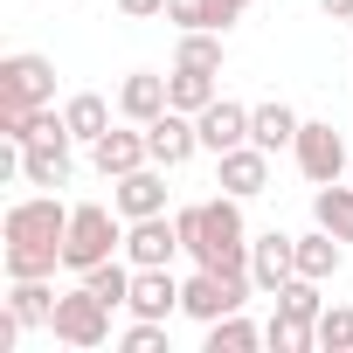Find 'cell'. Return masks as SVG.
I'll list each match as a JSON object with an SVG mask.
<instances>
[{
	"label": "cell",
	"instance_id": "3",
	"mask_svg": "<svg viewBox=\"0 0 353 353\" xmlns=\"http://www.w3.org/2000/svg\"><path fill=\"white\" fill-rule=\"evenodd\" d=\"M125 250V215L118 208H104V201H77L70 208V236H63V270H90V263H104V256H118Z\"/></svg>",
	"mask_w": 353,
	"mask_h": 353
},
{
	"label": "cell",
	"instance_id": "10",
	"mask_svg": "<svg viewBox=\"0 0 353 353\" xmlns=\"http://www.w3.org/2000/svg\"><path fill=\"white\" fill-rule=\"evenodd\" d=\"M250 277H256V291H263V298H277V284H291V277H298V236H284V229L250 236Z\"/></svg>",
	"mask_w": 353,
	"mask_h": 353
},
{
	"label": "cell",
	"instance_id": "12",
	"mask_svg": "<svg viewBox=\"0 0 353 353\" xmlns=\"http://www.w3.org/2000/svg\"><path fill=\"white\" fill-rule=\"evenodd\" d=\"M125 312H132V319H173V312H181V277H173V263H152V270L132 263V298H125Z\"/></svg>",
	"mask_w": 353,
	"mask_h": 353
},
{
	"label": "cell",
	"instance_id": "33",
	"mask_svg": "<svg viewBox=\"0 0 353 353\" xmlns=\"http://www.w3.org/2000/svg\"><path fill=\"white\" fill-rule=\"evenodd\" d=\"M319 14L325 21H353V0H319Z\"/></svg>",
	"mask_w": 353,
	"mask_h": 353
},
{
	"label": "cell",
	"instance_id": "2",
	"mask_svg": "<svg viewBox=\"0 0 353 353\" xmlns=\"http://www.w3.org/2000/svg\"><path fill=\"white\" fill-rule=\"evenodd\" d=\"M173 222H181V243H188V256L201 270H250V229H243V201L236 194L194 201Z\"/></svg>",
	"mask_w": 353,
	"mask_h": 353
},
{
	"label": "cell",
	"instance_id": "16",
	"mask_svg": "<svg viewBox=\"0 0 353 353\" xmlns=\"http://www.w3.org/2000/svg\"><path fill=\"white\" fill-rule=\"evenodd\" d=\"M201 152H229V145H250V104H236V97H215L201 118Z\"/></svg>",
	"mask_w": 353,
	"mask_h": 353
},
{
	"label": "cell",
	"instance_id": "34",
	"mask_svg": "<svg viewBox=\"0 0 353 353\" xmlns=\"http://www.w3.org/2000/svg\"><path fill=\"white\" fill-rule=\"evenodd\" d=\"M236 8H250V0H236Z\"/></svg>",
	"mask_w": 353,
	"mask_h": 353
},
{
	"label": "cell",
	"instance_id": "20",
	"mask_svg": "<svg viewBox=\"0 0 353 353\" xmlns=\"http://www.w3.org/2000/svg\"><path fill=\"white\" fill-rule=\"evenodd\" d=\"M166 97H173V111H188V118H201L222 90H215V70H181L173 63V77H166Z\"/></svg>",
	"mask_w": 353,
	"mask_h": 353
},
{
	"label": "cell",
	"instance_id": "35",
	"mask_svg": "<svg viewBox=\"0 0 353 353\" xmlns=\"http://www.w3.org/2000/svg\"><path fill=\"white\" fill-rule=\"evenodd\" d=\"M346 28H353V21H346Z\"/></svg>",
	"mask_w": 353,
	"mask_h": 353
},
{
	"label": "cell",
	"instance_id": "8",
	"mask_svg": "<svg viewBox=\"0 0 353 353\" xmlns=\"http://www.w3.org/2000/svg\"><path fill=\"white\" fill-rule=\"evenodd\" d=\"M215 188L236 194V201H256V194L270 188V152H263V145H229V152H215Z\"/></svg>",
	"mask_w": 353,
	"mask_h": 353
},
{
	"label": "cell",
	"instance_id": "18",
	"mask_svg": "<svg viewBox=\"0 0 353 353\" xmlns=\"http://www.w3.org/2000/svg\"><path fill=\"white\" fill-rule=\"evenodd\" d=\"M298 111L284 104V97H270V104H256L250 111V145H263V152H284V145H298Z\"/></svg>",
	"mask_w": 353,
	"mask_h": 353
},
{
	"label": "cell",
	"instance_id": "21",
	"mask_svg": "<svg viewBox=\"0 0 353 353\" xmlns=\"http://www.w3.org/2000/svg\"><path fill=\"white\" fill-rule=\"evenodd\" d=\"M236 14H243L236 0H166V21L173 28H215V35H229Z\"/></svg>",
	"mask_w": 353,
	"mask_h": 353
},
{
	"label": "cell",
	"instance_id": "24",
	"mask_svg": "<svg viewBox=\"0 0 353 353\" xmlns=\"http://www.w3.org/2000/svg\"><path fill=\"white\" fill-rule=\"evenodd\" d=\"M8 305H14V319H21L28 332L56 319V291H49V277H14V291H8Z\"/></svg>",
	"mask_w": 353,
	"mask_h": 353
},
{
	"label": "cell",
	"instance_id": "7",
	"mask_svg": "<svg viewBox=\"0 0 353 353\" xmlns=\"http://www.w3.org/2000/svg\"><path fill=\"white\" fill-rule=\"evenodd\" d=\"M291 159H298V173L312 188H325V181H339V173H353V159H346V139L332 132V125H319V118H305L298 125V145H291Z\"/></svg>",
	"mask_w": 353,
	"mask_h": 353
},
{
	"label": "cell",
	"instance_id": "1",
	"mask_svg": "<svg viewBox=\"0 0 353 353\" xmlns=\"http://www.w3.org/2000/svg\"><path fill=\"white\" fill-rule=\"evenodd\" d=\"M0 236H8V250H0L8 284H14V277H56V263H63V236H70V208L56 201V188L21 194V201H8Z\"/></svg>",
	"mask_w": 353,
	"mask_h": 353
},
{
	"label": "cell",
	"instance_id": "13",
	"mask_svg": "<svg viewBox=\"0 0 353 353\" xmlns=\"http://www.w3.org/2000/svg\"><path fill=\"white\" fill-rule=\"evenodd\" d=\"M152 159V145H145V125H111L97 145H90V166L104 173V181H125V173H139Z\"/></svg>",
	"mask_w": 353,
	"mask_h": 353
},
{
	"label": "cell",
	"instance_id": "30",
	"mask_svg": "<svg viewBox=\"0 0 353 353\" xmlns=\"http://www.w3.org/2000/svg\"><path fill=\"white\" fill-rule=\"evenodd\" d=\"M319 346L325 353H353V312L346 305H325L319 312Z\"/></svg>",
	"mask_w": 353,
	"mask_h": 353
},
{
	"label": "cell",
	"instance_id": "32",
	"mask_svg": "<svg viewBox=\"0 0 353 353\" xmlns=\"http://www.w3.org/2000/svg\"><path fill=\"white\" fill-rule=\"evenodd\" d=\"M118 14H125V21H159L166 0H118Z\"/></svg>",
	"mask_w": 353,
	"mask_h": 353
},
{
	"label": "cell",
	"instance_id": "31",
	"mask_svg": "<svg viewBox=\"0 0 353 353\" xmlns=\"http://www.w3.org/2000/svg\"><path fill=\"white\" fill-rule=\"evenodd\" d=\"M118 346H125V353H159V346H166V319H132V325L118 332Z\"/></svg>",
	"mask_w": 353,
	"mask_h": 353
},
{
	"label": "cell",
	"instance_id": "28",
	"mask_svg": "<svg viewBox=\"0 0 353 353\" xmlns=\"http://www.w3.org/2000/svg\"><path fill=\"white\" fill-rule=\"evenodd\" d=\"M250 346H263V332H256L243 312H222V319L208 325V353H250Z\"/></svg>",
	"mask_w": 353,
	"mask_h": 353
},
{
	"label": "cell",
	"instance_id": "17",
	"mask_svg": "<svg viewBox=\"0 0 353 353\" xmlns=\"http://www.w3.org/2000/svg\"><path fill=\"white\" fill-rule=\"evenodd\" d=\"M166 104H173V97H166V77H159V70H132V77L118 83V111H125L132 125H152Z\"/></svg>",
	"mask_w": 353,
	"mask_h": 353
},
{
	"label": "cell",
	"instance_id": "25",
	"mask_svg": "<svg viewBox=\"0 0 353 353\" xmlns=\"http://www.w3.org/2000/svg\"><path fill=\"white\" fill-rule=\"evenodd\" d=\"M222 35L215 28H181V49H173V63H181V70H215L222 77Z\"/></svg>",
	"mask_w": 353,
	"mask_h": 353
},
{
	"label": "cell",
	"instance_id": "22",
	"mask_svg": "<svg viewBox=\"0 0 353 353\" xmlns=\"http://www.w3.org/2000/svg\"><path fill=\"white\" fill-rule=\"evenodd\" d=\"M63 118H70V132H77V145H97V139L111 132V104H104L97 90H77V97L63 104Z\"/></svg>",
	"mask_w": 353,
	"mask_h": 353
},
{
	"label": "cell",
	"instance_id": "27",
	"mask_svg": "<svg viewBox=\"0 0 353 353\" xmlns=\"http://www.w3.org/2000/svg\"><path fill=\"white\" fill-rule=\"evenodd\" d=\"M325 298H319V277H291L277 284V319H298V325H319Z\"/></svg>",
	"mask_w": 353,
	"mask_h": 353
},
{
	"label": "cell",
	"instance_id": "29",
	"mask_svg": "<svg viewBox=\"0 0 353 353\" xmlns=\"http://www.w3.org/2000/svg\"><path fill=\"white\" fill-rule=\"evenodd\" d=\"M263 346H270V353H312V346H319V325H298V319H270V325H263Z\"/></svg>",
	"mask_w": 353,
	"mask_h": 353
},
{
	"label": "cell",
	"instance_id": "9",
	"mask_svg": "<svg viewBox=\"0 0 353 353\" xmlns=\"http://www.w3.org/2000/svg\"><path fill=\"white\" fill-rule=\"evenodd\" d=\"M188 243H181V222L173 215H139V222H125V256L139 263V270H152V263H173Z\"/></svg>",
	"mask_w": 353,
	"mask_h": 353
},
{
	"label": "cell",
	"instance_id": "26",
	"mask_svg": "<svg viewBox=\"0 0 353 353\" xmlns=\"http://www.w3.org/2000/svg\"><path fill=\"white\" fill-rule=\"evenodd\" d=\"M83 284H90V291L118 312V305L132 298V256H104V263H90V270H83Z\"/></svg>",
	"mask_w": 353,
	"mask_h": 353
},
{
	"label": "cell",
	"instance_id": "11",
	"mask_svg": "<svg viewBox=\"0 0 353 353\" xmlns=\"http://www.w3.org/2000/svg\"><path fill=\"white\" fill-rule=\"evenodd\" d=\"M145 145H152V166H188L194 152H201V125L188 118V111H159L152 125H145Z\"/></svg>",
	"mask_w": 353,
	"mask_h": 353
},
{
	"label": "cell",
	"instance_id": "6",
	"mask_svg": "<svg viewBox=\"0 0 353 353\" xmlns=\"http://www.w3.org/2000/svg\"><path fill=\"white\" fill-rule=\"evenodd\" d=\"M0 104L14 111H35V104H56V63L21 49V56H0Z\"/></svg>",
	"mask_w": 353,
	"mask_h": 353
},
{
	"label": "cell",
	"instance_id": "15",
	"mask_svg": "<svg viewBox=\"0 0 353 353\" xmlns=\"http://www.w3.org/2000/svg\"><path fill=\"white\" fill-rule=\"evenodd\" d=\"M118 194H111V208L125 215V222H139V215H166V173L145 159L139 173H125V181H111Z\"/></svg>",
	"mask_w": 353,
	"mask_h": 353
},
{
	"label": "cell",
	"instance_id": "4",
	"mask_svg": "<svg viewBox=\"0 0 353 353\" xmlns=\"http://www.w3.org/2000/svg\"><path fill=\"white\" fill-rule=\"evenodd\" d=\"M250 291H256V277H250V270H194V277L181 284V312H188V319H201V325H215L222 312H243V305H250Z\"/></svg>",
	"mask_w": 353,
	"mask_h": 353
},
{
	"label": "cell",
	"instance_id": "5",
	"mask_svg": "<svg viewBox=\"0 0 353 353\" xmlns=\"http://www.w3.org/2000/svg\"><path fill=\"white\" fill-rule=\"evenodd\" d=\"M49 332H56L63 346H83V353H90V346H104V339H111V305H104L90 284H77V291H63V298H56Z\"/></svg>",
	"mask_w": 353,
	"mask_h": 353
},
{
	"label": "cell",
	"instance_id": "19",
	"mask_svg": "<svg viewBox=\"0 0 353 353\" xmlns=\"http://www.w3.org/2000/svg\"><path fill=\"white\" fill-rule=\"evenodd\" d=\"M312 222L332 229L339 243H353V181H325V188L312 194Z\"/></svg>",
	"mask_w": 353,
	"mask_h": 353
},
{
	"label": "cell",
	"instance_id": "23",
	"mask_svg": "<svg viewBox=\"0 0 353 353\" xmlns=\"http://www.w3.org/2000/svg\"><path fill=\"white\" fill-rule=\"evenodd\" d=\"M339 263H346V250H339V236H332V229H312V236H298V277H319V284H325Z\"/></svg>",
	"mask_w": 353,
	"mask_h": 353
},
{
	"label": "cell",
	"instance_id": "14",
	"mask_svg": "<svg viewBox=\"0 0 353 353\" xmlns=\"http://www.w3.org/2000/svg\"><path fill=\"white\" fill-rule=\"evenodd\" d=\"M70 145H77V139H35V145H14V173H21L28 188H63L70 166H77Z\"/></svg>",
	"mask_w": 353,
	"mask_h": 353
}]
</instances>
